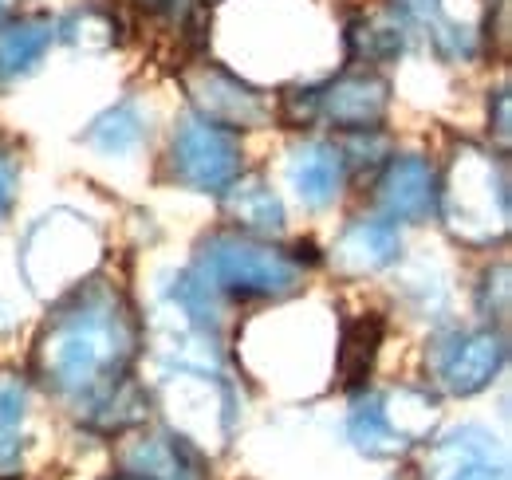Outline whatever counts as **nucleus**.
I'll list each match as a JSON object with an SVG mask.
<instances>
[{
	"label": "nucleus",
	"mask_w": 512,
	"mask_h": 480,
	"mask_svg": "<svg viewBox=\"0 0 512 480\" xmlns=\"http://www.w3.org/2000/svg\"><path fill=\"white\" fill-rule=\"evenodd\" d=\"M138 351L142 319L130 296L95 276L52 307L32 343L28 370L83 425L119 437L142 425L150 410V394L134 382Z\"/></svg>",
	"instance_id": "obj_1"
},
{
	"label": "nucleus",
	"mask_w": 512,
	"mask_h": 480,
	"mask_svg": "<svg viewBox=\"0 0 512 480\" xmlns=\"http://www.w3.org/2000/svg\"><path fill=\"white\" fill-rule=\"evenodd\" d=\"M446 233L465 248H493L509 237L512 193L509 162L485 146L461 142L438 181V209Z\"/></svg>",
	"instance_id": "obj_2"
},
{
	"label": "nucleus",
	"mask_w": 512,
	"mask_h": 480,
	"mask_svg": "<svg viewBox=\"0 0 512 480\" xmlns=\"http://www.w3.org/2000/svg\"><path fill=\"white\" fill-rule=\"evenodd\" d=\"M190 272L217 300H288L308 280V268L296 252L233 229L201 240Z\"/></svg>",
	"instance_id": "obj_3"
},
{
	"label": "nucleus",
	"mask_w": 512,
	"mask_h": 480,
	"mask_svg": "<svg viewBox=\"0 0 512 480\" xmlns=\"http://www.w3.org/2000/svg\"><path fill=\"white\" fill-rule=\"evenodd\" d=\"M438 402L414 386H394V390H363L351 402L347 414V437L363 457L390 461L422 445L434 429Z\"/></svg>",
	"instance_id": "obj_4"
},
{
	"label": "nucleus",
	"mask_w": 512,
	"mask_h": 480,
	"mask_svg": "<svg viewBox=\"0 0 512 480\" xmlns=\"http://www.w3.org/2000/svg\"><path fill=\"white\" fill-rule=\"evenodd\" d=\"M158 406L170 418V433L190 441L193 449L229 437L233 425V394L221 378L209 374V366H190L178 362L162 374L158 382Z\"/></svg>",
	"instance_id": "obj_5"
},
{
	"label": "nucleus",
	"mask_w": 512,
	"mask_h": 480,
	"mask_svg": "<svg viewBox=\"0 0 512 480\" xmlns=\"http://www.w3.org/2000/svg\"><path fill=\"white\" fill-rule=\"evenodd\" d=\"M245 170V150L233 130L186 115L170 142V178L193 193H221Z\"/></svg>",
	"instance_id": "obj_6"
},
{
	"label": "nucleus",
	"mask_w": 512,
	"mask_h": 480,
	"mask_svg": "<svg viewBox=\"0 0 512 480\" xmlns=\"http://www.w3.org/2000/svg\"><path fill=\"white\" fill-rule=\"evenodd\" d=\"M509 359V339L501 327L446 331L426 347V370L434 386L453 398H469L485 390Z\"/></svg>",
	"instance_id": "obj_7"
},
{
	"label": "nucleus",
	"mask_w": 512,
	"mask_h": 480,
	"mask_svg": "<svg viewBox=\"0 0 512 480\" xmlns=\"http://www.w3.org/2000/svg\"><path fill=\"white\" fill-rule=\"evenodd\" d=\"M182 87L190 95V107L197 119L213 122L221 130H260L272 122V103L249 87L241 83L229 67L213 60H197L182 67Z\"/></svg>",
	"instance_id": "obj_8"
},
{
	"label": "nucleus",
	"mask_w": 512,
	"mask_h": 480,
	"mask_svg": "<svg viewBox=\"0 0 512 480\" xmlns=\"http://www.w3.org/2000/svg\"><path fill=\"white\" fill-rule=\"evenodd\" d=\"M410 32H422L446 60H473L485 40L481 0H390Z\"/></svg>",
	"instance_id": "obj_9"
},
{
	"label": "nucleus",
	"mask_w": 512,
	"mask_h": 480,
	"mask_svg": "<svg viewBox=\"0 0 512 480\" xmlns=\"http://www.w3.org/2000/svg\"><path fill=\"white\" fill-rule=\"evenodd\" d=\"M386 111H390V83L371 67L343 71L339 79L312 87V122H327L343 134L379 130Z\"/></svg>",
	"instance_id": "obj_10"
},
{
	"label": "nucleus",
	"mask_w": 512,
	"mask_h": 480,
	"mask_svg": "<svg viewBox=\"0 0 512 480\" xmlns=\"http://www.w3.org/2000/svg\"><path fill=\"white\" fill-rule=\"evenodd\" d=\"M422 480H509V449L485 425H457L430 445Z\"/></svg>",
	"instance_id": "obj_11"
},
{
	"label": "nucleus",
	"mask_w": 512,
	"mask_h": 480,
	"mask_svg": "<svg viewBox=\"0 0 512 480\" xmlns=\"http://www.w3.org/2000/svg\"><path fill=\"white\" fill-rule=\"evenodd\" d=\"M375 209L394 225H422L438 209V174L418 154L386 158L375 178Z\"/></svg>",
	"instance_id": "obj_12"
},
{
	"label": "nucleus",
	"mask_w": 512,
	"mask_h": 480,
	"mask_svg": "<svg viewBox=\"0 0 512 480\" xmlns=\"http://www.w3.org/2000/svg\"><path fill=\"white\" fill-rule=\"evenodd\" d=\"M119 465L142 480H205V461L190 441L170 429L134 425L119 433Z\"/></svg>",
	"instance_id": "obj_13"
},
{
	"label": "nucleus",
	"mask_w": 512,
	"mask_h": 480,
	"mask_svg": "<svg viewBox=\"0 0 512 480\" xmlns=\"http://www.w3.org/2000/svg\"><path fill=\"white\" fill-rule=\"evenodd\" d=\"M402 252V233L386 217H359L355 225L343 229V237L331 248V264L339 276H375L390 268Z\"/></svg>",
	"instance_id": "obj_14"
},
{
	"label": "nucleus",
	"mask_w": 512,
	"mask_h": 480,
	"mask_svg": "<svg viewBox=\"0 0 512 480\" xmlns=\"http://www.w3.org/2000/svg\"><path fill=\"white\" fill-rule=\"evenodd\" d=\"M56 40H60V20L48 12L4 16L0 20V91L32 75Z\"/></svg>",
	"instance_id": "obj_15"
},
{
	"label": "nucleus",
	"mask_w": 512,
	"mask_h": 480,
	"mask_svg": "<svg viewBox=\"0 0 512 480\" xmlns=\"http://www.w3.org/2000/svg\"><path fill=\"white\" fill-rule=\"evenodd\" d=\"M225 221L233 225V233L245 237H280L284 233V201L276 197V189L268 185L264 174H241L229 189L217 193Z\"/></svg>",
	"instance_id": "obj_16"
},
{
	"label": "nucleus",
	"mask_w": 512,
	"mask_h": 480,
	"mask_svg": "<svg viewBox=\"0 0 512 480\" xmlns=\"http://www.w3.org/2000/svg\"><path fill=\"white\" fill-rule=\"evenodd\" d=\"M288 185L296 189V197L308 205V209H327L343 185H347V162H343V150L335 142H304L292 150V162H288Z\"/></svg>",
	"instance_id": "obj_17"
},
{
	"label": "nucleus",
	"mask_w": 512,
	"mask_h": 480,
	"mask_svg": "<svg viewBox=\"0 0 512 480\" xmlns=\"http://www.w3.org/2000/svg\"><path fill=\"white\" fill-rule=\"evenodd\" d=\"M406 40H410V28L402 24V16L394 8H375L359 20H351L347 28V56L351 63H363V67H383V63L398 60L406 52Z\"/></svg>",
	"instance_id": "obj_18"
},
{
	"label": "nucleus",
	"mask_w": 512,
	"mask_h": 480,
	"mask_svg": "<svg viewBox=\"0 0 512 480\" xmlns=\"http://www.w3.org/2000/svg\"><path fill=\"white\" fill-rule=\"evenodd\" d=\"M379 347H383V315H359L355 323L343 327L339 355H335V370H339L343 390H355L371 378Z\"/></svg>",
	"instance_id": "obj_19"
},
{
	"label": "nucleus",
	"mask_w": 512,
	"mask_h": 480,
	"mask_svg": "<svg viewBox=\"0 0 512 480\" xmlns=\"http://www.w3.org/2000/svg\"><path fill=\"white\" fill-rule=\"evenodd\" d=\"M24 410L28 386L16 374H0V477H12L24 457Z\"/></svg>",
	"instance_id": "obj_20"
},
{
	"label": "nucleus",
	"mask_w": 512,
	"mask_h": 480,
	"mask_svg": "<svg viewBox=\"0 0 512 480\" xmlns=\"http://www.w3.org/2000/svg\"><path fill=\"white\" fill-rule=\"evenodd\" d=\"M146 134H150L146 115H142L134 103H119V107H111L107 115H99V119L91 122L87 142H91L99 154L123 158V154H134V150L142 146Z\"/></svg>",
	"instance_id": "obj_21"
},
{
	"label": "nucleus",
	"mask_w": 512,
	"mask_h": 480,
	"mask_svg": "<svg viewBox=\"0 0 512 480\" xmlns=\"http://www.w3.org/2000/svg\"><path fill=\"white\" fill-rule=\"evenodd\" d=\"M481 311H485L489 319H501V323H505V315H509V264H505V260L485 272V284H481Z\"/></svg>",
	"instance_id": "obj_22"
},
{
	"label": "nucleus",
	"mask_w": 512,
	"mask_h": 480,
	"mask_svg": "<svg viewBox=\"0 0 512 480\" xmlns=\"http://www.w3.org/2000/svg\"><path fill=\"white\" fill-rule=\"evenodd\" d=\"M489 126H493V134H497L501 150H509V142H512V99H509V87H501V91L493 95V103H489Z\"/></svg>",
	"instance_id": "obj_23"
},
{
	"label": "nucleus",
	"mask_w": 512,
	"mask_h": 480,
	"mask_svg": "<svg viewBox=\"0 0 512 480\" xmlns=\"http://www.w3.org/2000/svg\"><path fill=\"white\" fill-rule=\"evenodd\" d=\"M16 197H20V166H16V158L0 154V221H8Z\"/></svg>",
	"instance_id": "obj_24"
},
{
	"label": "nucleus",
	"mask_w": 512,
	"mask_h": 480,
	"mask_svg": "<svg viewBox=\"0 0 512 480\" xmlns=\"http://www.w3.org/2000/svg\"><path fill=\"white\" fill-rule=\"evenodd\" d=\"M146 12H154V16H182L186 8H190V0H138Z\"/></svg>",
	"instance_id": "obj_25"
},
{
	"label": "nucleus",
	"mask_w": 512,
	"mask_h": 480,
	"mask_svg": "<svg viewBox=\"0 0 512 480\" xmlns=\"http://www.w3.org/2000/svg\"><path fill=\"white\" fill-rule=\"evenodd\" d=\"M8 12H12V0H0V20H4Z\"/></svg>",
	"instance_id": "obj_26"
},
{
	"label": "nucleus",
	"mask_w": 512,
	"mask_h": 480,
	"mask_svg": "<svg viewBox=\"0 0 512 480\" xmlns=\"http://www.w3.org/2000/svg\"><path fill=\"white\" fill-rule=\"evenodd\" d=\"M111 480H142V477H130V473H123V477H111Z\"/></svg>",
	"instance_id": "obj_27"
},
{
	"label": "nucleus",
	"mask_w": 512,
	"mask_h": 480,
	"mask_svg": "<svg viewBox=\"0 0 512 480\" xmlns=\"http://www.w3.org/2000/svg\"><path fill=\"white\" fill-rule=\"evenodd\" d=\"M394 480H418V477H394Z\"/></svg>",
	"instance_id": "obj_28"
}]
</instances>
